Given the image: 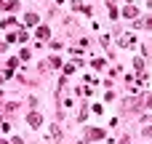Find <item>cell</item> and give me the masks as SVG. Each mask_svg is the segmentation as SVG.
I'll use <instances>...</instances> for the list:
<instances>
[{"mask_svg":"<svg viewBox=\"0 0 152 144\" xmlns=\"http://www.w3.org/2000/svg\"><path fill=\"white\" fill-rule=\"evenodd\" d=\"M29 123L32 126H40V115H29Z\"/></svg>","mask_w":152,"mask_h":144,"instance_id":"1","label":"cell"},{"mask_svg":"<svg viewBox=\"0 0 152 144\" xmlns=\"http://www.w3.org/2000/svg\"><path fill=\"white\" fill-rule=\"evenodd\" d=\"M144 104H147V107H152V96H147V99H144Z\"/></svg>","mask_w":152,"mask_h":144,"instance_id":"2","label":"cell"},{"mask_svg":"<svg viewBox=\"0 0 152 144\" xmlns=\"http://www.w3.org/2000/svg\"><path fill=\"white\" fill-rule=\"evenodd\" d=\"M144 134H147V136H152V128H147V131H144Z\"/></svg>","mask_w":152,"mask_h":144,"instance_id":"3","label":"cell"},{"mask_svg":"<svg viewBox=\"0 0 152 144\" xmlns=\"http://www.w3.org/2000/svg\"><path fill=\"white\" fill-rule=\"evenodd\" d=\"M120 144H128V139H123V142H120Z\"/></svg>","mask_w":152,"mask_h":144,"instance_id":"4","label":"cell"}]
</instances>
